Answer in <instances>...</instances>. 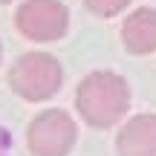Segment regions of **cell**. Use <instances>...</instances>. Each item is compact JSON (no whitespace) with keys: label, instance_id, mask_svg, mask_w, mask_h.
Listing matches in <instances>:
<instances>
[{"label":"cell","instance_id":"cell-1","mask_svg":"<svg viewBox=\"0 0 156 156\" xmlns=\"http://www.w3.org/2000/svg\"><path fill=\"white\" fill-rule=\"evenodd\" d=\"M75 107L90 127L107 130L124 119L130 107V87L122 75L110 69L90 73L75 90Z\"/></svg>","mask_w":156,"mask_h":156},{"label":"cell","instance_id":"cell-2","mask_svg":"<svg viewBox=\"0 0 156 156\" xmlns=\"http://www.w3.org/2000/svg\"><path fill=\"white\" fill-rule=\"evenodd\" d=\"M61 81L64 69L49 52H26L9 67V87L32 104L49 101L61 90Z\"/></svg>","mask_w":156,"mask_h":156},{"label":"cell","instance_id":"cell-3","mask_svg":"<svg viewBox=\"0 0 156 156\" xmlns=\"http://www.w3.org/2000/svg\"><path fill=\"white\" fill-rule=\"evenodd\" d=\"M78 139V127L67 110H44L26 127V147L32 156H67Z\"/></svg>","mask_w":156,"mask_h":156},{"label":"cell","instance_id":"cell-4","mask_svg":"<svg viewBox=\"0 0 156 156\" xmlns=\"http://www.w3.org/2000/svg\"><path fill=\"white\" fill-rule=\"evenodd\" d=\"M15 26L23 38L38 44L61 41L69 29V9L61 0H23L15 12Z\"/></svg>","mask_w":156,"mask_h":156},{"label":"cell","instance_id":"cell-5","mask_svg":"<svg viewBox=\"0 0 156 156\" xmlns=\"http://www.w3.org/2000/svg\"><path fill=\"white\" fill-rule=\"evenodd\" d=\"M119 156H156V116H133L116 136Z\"/></svg>","mask_w":156,"mask_h":156},{"label":"cell","instance_id":"cell-6","mask_svg":"<svg viewBox=\"0 0 156 156\" xmlns=\"http://www.w3.org/2000/svg\"><path fill=\"white\" fill-rule=\"evenodd\" d=\"M122 41L133 55H151L156 52V9H136L124 17Z\"/></svg>","mask_w":156,"mask_h":156},{"label":"cell","instance_id":"cell-7","mask_svg":"<svg viewBox=\"0 0 156 156\" xmlns=\"http://www.w3.org/2000/svg\"><path fill=\"white\" fill-rule=\"evenodd\" d=\"M84 6H87L93 15H98V17H113V15L127 9L130 0H84Z\"/></svg>","mask_w":156,"mask_h":156},{"label":"cell","instance_id":"cell-8","mask_svg":"<svg viewBox=\"0 0 156 156\" xmlns=\"http://www.w3.org/2000/svg\"><path fill=\"white\" fill-rule=\"evenodd\" d=\"M0 61H3V44H0Z\"/></svg>","mask_w":156,"mask_h":156},{"label":"cell","instance_id":"cell-9","mask_svg":"<svg viewBox=\"0 0 156 156\" xmlns=\"http://www.w3.org/2000/svg\"><path fill=\"white\" fill-rule=\"evenodd\" d=\"M0 3H12V0H0Z\"/></svg>","mask_w":156,"mask_h":156}]
</instances>
